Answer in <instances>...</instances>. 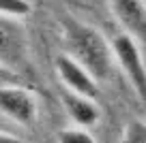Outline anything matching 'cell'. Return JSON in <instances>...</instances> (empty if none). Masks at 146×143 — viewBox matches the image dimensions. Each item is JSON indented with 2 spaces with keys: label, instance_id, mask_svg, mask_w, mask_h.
Masks as SVG:
<instances>
[{
  "label": "cell",
  "instance_id": "cell-9",
  "mask_svg": "<svg viewBox=\"0 0 146 143\" xmlns=\"http://www.w3.org/2000/svg\"><path fill=\"white\" fill-rule=\"evenodd\" d=\"M120 143H146V122H142V120L127 122Z\"/></svg>",
  "mask_w": 146,
  "mask_h": 143
},
{
  "label": "cell",
  "instance_id": "cell-7",
  "mask_svg": "<svg viewBox=\"0 0 146 143\" xmlns=\"http://www.w3.org/2000/svg\"><path fill=\"white\" fill-rule=\"evenodd\" d=\"M32 11L30 0H0V13L7 19H24Z\"/></svg>",
  "mask_w": 146,
  "mask_h": 143
},
{
  "label": "cell",
  "instance_id": "cell-8",
  "mask_svg": "<svg viewBox=\"0 0 146 143\" xmlns=\"http://www.w3.org/2000/svg\"><path fill=\"white\" fill-rule=\"evenodd\" d=\"M58 143H97V139L88 133V128L75 126V128H62L58 133Z\"/></svg>",
  "mask_w": 146,
  "mask_h": 143
},
{
  "label": "cell",
  "instance_id": "cell-10",
  "mask_svg": "<svg viewBox=\"0 0 146 143\" xmlns=\"http://www.w3.org/2000/svg\"><path fill=\"white\" fill-rule=\"evenodd\" d=\"M0 143H26V141H22V139L13 137V134H9V133H2L0 134Z\"/></svg>",
  "mask_w": 146,
  "mask_h": 143
},
{
  "label": "cell",
  "instance_id": "cell-5",
  "mask_svg": "<svg viewBox=\"0 0 146 143\" xmlns=\"http://www.w3.org/2000/svg\"><path fill=\"white\" fill-rule=\"evenodd\" d=\"M116 22L135 39H146V2L144 0H110Z\"/></svg>",
  "mask_w": 146,
  "mask_h": 143
},
{
  "label": "cell",
  "instance_id": "cell-4",
  "mask_svg": "<svg viewBox=\"0 0 146 143\" xmlns=\"http://www.w3.org/2000/svg\"><path fill=\"white\" fill-rule=\"evenodd\" d=\"M0 111L11 122L19 126H30L36 120V96L19 85H2L0 88Z\"/></svg>",
  "mask_w": 146,
  "mask_h": 143
},
{
  "label": "cell",
  "instance_id": "cell-6",
  "mask_svg": "<svg viewBox=\"0 0 146 143\" xmlns=\"http://www.w3.org/2000/svg\"><path fill=\"white\" fill-rule=\"evenodd\" d=\"M62 107L67 111V115L71 117L73 124L82 126V128H92L101 120V107L97 105V100L88 98V96H82V94L64 92L62 94Z\"/></svg>",
  "mask_w": 146,
  "mask_h": 143
},
{
  "label": "cell",
  "instance_id": "cell-3",
  "mask_svg": "<svg viewBox=\"0 0 146 143\" xmlns=\"http://www.w3.org/2000/svg\"><path fill=\"white\" fill-rule=\"evenodd\" d=\"M54 66H56L58 79L62 81V85L69 92L82 94V96H88V98L99 96V81L95 79V75L84 64H80L73 56H69L67 51L56 56Z\"/></svg>",
  "mask_w": 146,
  "mask_h": 143
},
{
  "label": "cell",
  "instance_id": "cell-1",
  "mask_svg": "<svg viewBox=\"0 0 146 143\" xmlns=\"http://www.w3.org/2000/svg\"><path fill=\"white\" fill-rule=\"evenodd\" d=\"M62 39L67 45V54L73 56L80 64L95 75L97 81L110 77L114 66V49L103 34L90 24H84L75 17L62 19Z\"/></svg>",
  "mask_w": 146,
  "mask_h": 143
},
{
  "label": "cell",
  "instance_id": "cell-2",
  "mask_svg": "<svg viewBox=\"0 0 146 143\" xmlns=\"http://www.w3.org/2000/svg\"><path fill=\"white\" fill-rule=\"evenodd\" d=\"M112 49H114V60L123 71L125 79L137 94V98L146 105V64L142 58L137 39L129 32H120L112 41Z\"/></svg>",
  "mask_w": 146,
  "mask_h": 143
}]
</instances>
